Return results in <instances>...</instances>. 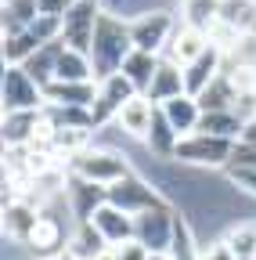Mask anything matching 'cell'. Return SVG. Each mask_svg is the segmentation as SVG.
<instances>
[{
	"label": "cell",
	"instance_id": "cell-18",
	"mask_svg": "<svg viewBox=\"0 0 256 260\" xmlns=\"http://www.w3.org/2000/svg\"><path fill=\"white\" fill-rule=\"evenodd\" d=\"M177 94H188L184 90V69L173 65L170 58H163L159 69H155V76H152V87L144 90V98L155 102V105H163V102H170V98H177Z\"/></svg>",
	"mask_w": 256,
	"mask_h": 260
},
{
	"label": "cell",
	"instance_id": "cell-32",
	"mask_svg": "<svg viewBox=\"0 0 256 260\" xmlns=\"http://www.w3.org/2000/svg\"><path fill=\"white\" fill-rule=\"evenodd\" d=\"M40 4V15H54V18H65L69 8L76 4V0H36Z\"/></svg>",
	"mask_w": 256,
	"mask_h": 260
},
{
	"label": "cell",
	"instance_id": "cell-16",
	"mask_svg": "<svg viewBox=\"0 0 256 260\" xmlns=\"http://www.w3.org/2000/svg\"><path fill=\"white\" fill-rule=\"evenodd\" d=\"M47 105H76V109H90L94 98H98V80L87 83H69V80H51L44 87Z\"/></svg>",
	"mask_w": 256,
	"mask_h": 260
},
{
	"label": "cell",
	"instance_id": "cell-12",
	"mask_svg": "<svg viewBox=\"0 0 256 260\" xmlns=\"http://www.w3.org/2000/svg\"><path fill=\"white\" fill-rule=\"evenodd\" d=\"M90 224L105 235V242H108V246H123V242H130V239L137 235V220L126 213V210L112 206V203H105V206L94 210Z\"/></svg>",
	"mask_w": 256,
	"mask_h": 260
},
{
	"label": "cell",
	"instance_id": "cell-19",
	"mask_svg": "<svg viewBox=\"0 0 256 260\" xmlns=\"http://www.w3.org/2000/svg\"><path fill=\"white\" fill-rule=\"evenodd\" d=\"M40 112H4V148H29L33 145Z\"/></svg>",
	"mask_w": 256,
	"mask_h": 260
},
{
	"label": "cell",
	"instance_id": "cell-28",
	"mask_svg": "<svg viewBox=\"0 0 256 260\" xmlns=\"http://www.w3.org/2000/svg\"><path fill=\"white\" fill-rule=\"evenodd\" d=\"M101 4V11H108V15H116V18H137V15H144V11H155V8H166V0H98Z\"/></svg>",
	"mask_w": 256,
	"mask_h": 260
},
{
	"label": "cell",
	"instance_id": "cell-17",
	"mask_svg": "<svg viewBox=\"0 0 256 260\" xmlns=\"http://www.w3.org/2000/svg\"><path fill=\"white\" fill-rule=\"evenodd\" d=\"M163 109V116L170 119V126L177 130V138H188V134H195L199 130V119H202V105H199V98H191V94H177L170 98V102L159 105Z\"/></svg>",
	"mask_w": 256,
	"mask_h": 260
},
{
	"label": "cell",
	"instance_id": "cell-14",
	"mask_svg": "<svg viewBox=\"0 0 256 260\" xmlns=\"http://www.w3.org/2000/svg\"><path fill=\"white\" fill-rule=\"evenodd\" d=\"M202 51H209V32H206V29H195V25H188V22H180L163 58H170L173 65L188 69V65L195 61V58H199Z\"/></svg>",
	"mask_w": 256,
	"mask_h": 260
},
{
	"label": "cell",
	"instance_id": "cell-26",
	"mask_svg": "<svg viewBox=\"0 0 256 260\" xmlns=\"http://www.w3.org/2000/svg\"><path fill=\"white\" fill-rule=\"evenodd\" d=\"M220 4L224 0H180V22L209 32V25L220 18Z\"/></svg>",
	"mask_w": 256,
	"mask_h": 260
},
{
	"label": "cell",
	"instance_id": "cell-29",
	"mask_svg": "<svg viewBox=\"0 0 256 260\" xmlns=\"http://www.w3.org/2000/svg\"><path fill=\"white\" fill-rule=\"evenodd\" d=\"M228 177L256 203V167H228Z\"/></svg>",
	"mask_w": 256,
	"mask_h": 260
},
{
	"label": "cell",
	"instance_id": "cell-30",
	"mask_svg": "<svg viewBox=\"0 0 256 260\" xmlns=\"http://www.w3.org/2000/svg\"><path fill=\"white\" fill-rule=\"evenodd\" d=\"M199 260H238V256L231 253V246L224 239H213V242L199 246Z\"/></svg>",
	"mask_w": 256,
	"mask_h": 260
},
{
	"label": "cell",
	"instance_id": "cell-2",
	"mask_svg": "<svg viewBox=\"0 0 256 260\" xmlns=\"http://www.w3.org/2000/svg\"><path fill=\"white\" fill-rule=\"evenodd\" d=\"M69 174L72 177H83L90 184L112 188L116 181H123V177L134 174V162H130V152H123L116 145H105V141H94L87 152H80V155L69 159Z\"/></svg>",
	"mask_w": 256,
	"mask_h": 260
},
{
	"label": "cell",
	"instance_id": "cell-11",
	"mask_svg": "<svg viewBox=\"0 0 256 260\" xmlns=\"http://www.w3.org/2000/svg\"><path fill=\"white\" fill-rule=\"evenodd\" d=\"M152 119H155V102H148L144 94H134L116 116V130L126 138V141H144L148 130H152Z\"/></svg>",
	"mask_w": 256,
	"mask_h": 260
},
{
	"label": "cell",
	"instance_id": "cell-8",
	"mask_svg": "<svg viewBox=\"0 0 256 260\" xmlns=\"http://www.w3.org/2000/svg\"><path fill=\"white\" fill-rule=\"evenodd\" d=\"M98 18H101V4H98V0H76V4L69 8V15L61 18V44L90 54Z\"/></svg>",
	"mask_w": 256,
	"mask_h": 260
},
{
	"label": "cell",
	"instance_id": "cell-15",
	"mask_svg": "<svg viewBox=\"0 0 256 260\" xmlns=\"http://www.w3.org/2000/svg\"><path fill=\"white\" fill-rule=\"evenodd\" d=\"M220 73H224V51L209 44V51H202V54L184 69V90H188L191 98H199Z\"/></svg>",
	"mask_w": 256,
	"mask_h": 260
},
{
	"label": "cell",
	"instance_id": "cell-13",
	"mask_svg": "<svg viewBox=\"0 0 256 260\" xmlns=\"http://www.w3.org/2000/svg\"><path fill=\"white\" fill-rule=\"evenodd\" d=\"M65 203H69L72 217H76L80 224H87V220L94 217V210L108 203V188H101V184H90V181H83V177H72V174H69Z\"/></svg>",
	"mask_w": 256,
	"mask_h": 260
},
{
	"label": "cell",
	"instance_id": "cell-10",
	"mask_svg": "<svg viewBox=\"0 0 256 260\" xmlns=\"http://www.w3.org/2000/svg\"><path fill=\"white\" fill-rule=\"evenodd\" d=\"M137 220V242L148 246L152 253H170L173 246V232H177V217L170 206H155V210H144L134 217Z\"/></svg>",
	"mask_w": 256,
	"mask_h": 260
},
{
	"label": "cell",
	"instance_id": "cell-21",
	"mask_svg": "<svg viewBox=\"0 0 256 260\" xmlns=\"http://www.w3.org/2000/svg\"><path fill=\"white\" fill-rule=\"evenodd\" d=\"M105 235L94 228L90 220L87 224H76V232L69 235V246H65V256L69 260H98V253L105 249Z\"/></svg>",
	"mask_w": 256,
	"mask_h": 260
},
{
	"label": "cell",
	"instance_id": "cell-5",
	"mask_svg": "<svg viewBox=\"0 0 256 260\" xmlns=\"http://www.w3.org/2000/svg\"><path fill=\"white\" fill-rule=\"evenodd\" d=\"M0 98H4V112H40V109L47 105L44 87L29 76L22 65H4Z\"/></svg>",
	"mask_w": 256,
	"mask_h": 260
},
{
	"label": "cell",
	"instance_id": "cell-25",
	"mask_svg": "<svg viewBox=\"0 0 256 260\" xmlns=\"http://www.w3.org/2000/svg\"><path fill=\"white\" fill-rule=\"evenodd\" d=\"M224 242L231 246L238 260H256V220H235L224 232Z\"/></svg>",
	"mask_w": 256,
	"mask_h": 260
},
{
	"label": "cell",
	"instance_id": "cell-24",
	"mask_svg": "<svg viewBox=\"0 0 256 260\" xmlns=\"http://www.w3.org/2000/svg\"><path fill=\"white\" fill-rule=\"evenodd\" d=\"M61 47H65L61 40H54V44H44L36 54H29V58L22 61V69H25L29 76H33L40 87H47V83L54 80V69H58V54H61Z\"/></svg>",
	"mask_w": 256,
	"mask_h": 260
},
{
	"label": "cell",
	"instance_id": "cell-33",
	"mask_svg": "<svg viewBox=\"0 0 256 260\" xmlns=\"http://www.w3.org/2000/svg\"><path fill=\"white\" fill-rule=\"evenodd\" d=\"M148 260H173V256H170V253H152Z\"/></svg>",
	"mask_w": 256,
	"mask_h": 260
},
{
	"label": "cell",
	"instance_id": "cell-4",
	"mask_svg": "<svg viewBox=\"0 0 256 260\" xmlns=\"http://www.w3.org/2000/svg\"><path fill=\"white\" fill-rule=\"evenodd\" d=\"M177 18L170 8H155V11H144L137 18H130V37H134V47L137 51H152V54H166L173 32H177Z\"/></svg>",
	"mask_w": 256,
	"mask_h": 260
},
{
	"label": "cell",
	"instance_id": "cell-7",
	"mask_svg": "<svg viewBox=\"0 0 256 260\" xmlns=\"http://www.w3.org/2000/svg\"><path fill=\"white\" fill-rule=\"evenodd\" d=\"M134 94H141L130 80H126L123 73H112V76H105V80H98V98H94V105H90V116H94V126H108V123H116V116H119V109L130 102Z\"/></svg>",
	"mask_w": 256,
	"mask_h": 260
},
{
	"label": "cell",
	"instance_id": "cell-6",
	"mask_svg": "<svg viewBox=\"0 0 256 260\" xmlns=\"http://www.w3.org/2000/svg\"><path fill=\"white\" fill-rule=\"evenodd\" d=\"M108 203L119 206V210H126L130 217H137V213H144V210H155V206H166L163 191H159L144 174H137V170L108 188Z\"/></svg>",
	"mask_w": 256,
	"mask_h": 260
},
{
	"label": "cell",
	"instance_id": "cell-31",
	"mask_svg": "<svg viewBox=\"0 0 256 260\" xmlns=\"http://www.w3.org/2000/svg\"><path fill=\"white\" fill-rule=\"evenodd\" d=\"M148 256H152V249L141 246L137 239H130V242H123V246H119V260H148Z\"/></svg>",
	"mask_w": 256,
	"mask_h": 260
},
{
	"label": "cell",
	"instance_id": "cell-20",
	"mask_svg": "<svg viewBox=\"0 0 256 260\" xmlns=\"http://www.w3.org/2000/svg\"><path fill=\"white\" fill-rule=\"evenodd\" d=\"M40 217V206L33 203H8L4 206V239L11 242H25L29 232H33V224Z\"/></svg>",
	"mask_w": 256,
	"mask_h": 260
},
{
	"label": "cell",
	"instance_id": "cell-27",
	"mask_svg": "<svg viewBox=\"0 0 256 260\" xmlns=\"http://www.w3.org/2000/svg\"><path fill=\"white\" fill-rule=\"evenodd\" d=\"M36 15H40L36 0H4V37L22 32L29 22H36Z\"/></svg>",
	"mask_w": 256,
	"mask_h": 260
},
{
	"label": "cell",
	"instance_id": "cell-9",
	"mask_svg": "<svg viewBox=\"0 0 256 260\" xmlns=\"http://www.w3.org/2000/svg\"><path fill=\"white\" fill-rule=\"evenodd\" d=\"M69 239H65V228H61V220L51 213V206L40 210L36 224H33V232H29L25 239V249L29 256H36V260H58L61 253H65Z\"/></svg>",
	"mask_w": 256,
	"mask_h": 260
},
{
	"label": "cell",
	"instance_id": "cell-3",
	"mask_svg": "<svg viewBox=\"0 0 256 260\" xmlns=\"http://www.w3.org/2000/svg\"><path fill=\"white\" fill-rule=\"evenodd\" d=\"M235 145H238V141L213 138V134H202V130H195V134L180 138L173 159L184 162V167H199V170H224V167H231Z\"/></svg>",
	"mask_w": 256,
	"mask_h": 260
},
{
	"label": "cell",
	"instance_id": "cell-22",
	"mask_svg": "<svg viewBox=\"0 0 256 260\" xmlns=\"http://www.w3.org/2000/svg\"><path fill=\"white\" fill-rule=\"evenodd\" d=\"M54 80H69V83L98 80V76H94V61H90V54H87V51H76V47H61Z\"/></svg>",
	"mask_w": 256,
	"mask_h": 260
},
{
	"label": "cell",
	"instance_id": "cell-23",
	"mask_svg": "<svg viewBox=\"0 0 256 260\" xmlns=\"http://www.w3.org/2000/svg\"><path fill=\"white\" fill-rule=\"evenodd\" d=\"M159 61H163V54H152V51H130V54H126V61H123V76L126 80H130L141 94L152 87V76H155V69H159Z\"/></svg>",
	"mask_w": 256,
	"mask_h": 260
},
{
	"label": "cell",
	"instance_id": "cell-1",
	"mask_svg": "<svg viewBox=\"0 0 256 260\" xmlns=\"http://www.w3.org/2000/svg\"><path fill=\"white\" fill-rule=\"evenodd\" d=\"M130 51H134L130 22H126V18H116V15H108V11H101L98 29H94V44H90L94 76H98V80H105V76L119 73Z\"/></svg>",
	"mask_w": 256,
	"mask_h": 260
}]
</instances>
